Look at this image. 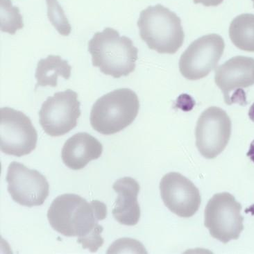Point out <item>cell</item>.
<instances>
[{
	"instance_id": "1",
	"label": "cell",
	"mask_w": 254,
	"mask_h": 254,
	"mask_svg": "<svg viewBox=\"0 0 254 254\" xmlns=\"http://www.w3.org/2000/svg\"><path fill=\"white\" fill-rule=\"evenodd\" d=\"M107 206L98 200L88 202L78 194L57 196L49 208V223L56 231L66 237H78L77 243L90 252H96L104 240V228L99 221L107 218Z\"/></svg>"
},
{
	"instance_id": "2",
	"label": "cell",
	"mask_w": 254,
	"mask_h": 254,
	"mask_svg": "<svg viewBox=\"0 0 254 254\" xmlns=\"http://www.w3.org/2000/svg\"><path fill=\"white\" fill-rule=\"evenodd\" d=\"M93 65L101 72L119 79L129 75L136 66L138 50L127 36H120L113 28L96 32L88 43Z\"/></svg>"
},
{
	"instance_id": "3",
	"label": "cell",
	"mask_w": 254,
	"mask_h": 254,
	"mask_svg": "<svg viewBox=\"0 0 254 254\" xmlns=\"http://www.w3.org/2000/svg\"><path fill=\"white\" fill-rule=\"evenodd\" d=\"M137 27L142 41L158 53L174 55L184 43L185 35L180 17L159 3L140 12Z\"/></svg>"
},
{
	"instance_id": "4",
	"label": "cell",
	"mask_w": 254,
	"mask_h": 254,
	"mask_svg": "<svg viewBox=\"0 0 254 254\" xmlns=\"http://www.w3.org/2000/svg\"><path fill=\"white\" fill-rule=\"evenodd\" d=\"M140 109L136 93L129 88H120L101 97L90 111L93 129L102 135L121 131L135 121Z\"/></svg>"
},
{
	"instance_id": "5",
	"label": "cell",
	"mask_w": 254,
	"mask_h": 254,
	"mask_svg": "<svg viewBox=\"0 0 254 254\" xmlns=\"http://www.w3.org/2000/svg\"><path fill=\"white\" fill-rule=\"evenodd\" d=\"M242 206L232 194L217 193L207 203L204 225L215 239L224 244L238 240L244 229Z\"/></svg>"
},
{
	"instance_id": "6",
	"label": "cell",
	"mask_w": 254,
	"mask_h": 254,
	"mask_svg": "<svg viewBox=\"0 0 254 254\" xmlns=\"http://www.w3.org/2000/svg\"><path fill=\"white\" fill-rule=\"evenodd\" d=\"M38 133L30 118L9 107L0 109V149L9 156L30 154L36 147Z\"/></svg>"
},
{
	"instance_id": "7",
	"label": "cell",
	"mask_w": 254,
	"mask_h": 254,
	"mask_svg": "<svg viewBox=\"0 0 254 254\" xmlns=\"http://www.w3.org/2000/svg\"><path fill=\"white\" fill-rule=\"evenodd\" d=\"M80 106L78 94L72 90L56 93L42 104L38 114L40 125L50 136L65 135L77 126Z\"/></svg>"
},
{
	"instance_id": "8",
	"label": "cell",
	"mask_w": 254,
	"mask_h": 254,
	"mask_svg": "<svg viewBox=\"0 0 254 254\" xmlns=\"http://www.w3.org/2000/svg\"><path fill=\"white\" fill-rule=\"evenodd\" d=\"M224 48L225 43L220 35L210 34L200 37L182 54L179 70L184 77L190 81L203 79L216 68Z\"/></svg>"
},
{
	"instance_id": "9",
	"label": "cell",
	"mask_w": 254,
	"mask_h": 254,
	"mask_svg": "<svg viewBox=\"0 0 254 254\" xmlns=\"http://www.w3.org/2000/svg\"><path fill=\"white\" fill-rule=\"evenodd\" d=\"M231 121L226 111L211 107L201 114L195 128L196 145L200 154L213 159L227 147L231 135Z\"/></svg>"
},
{
	"instance_id": "10",
	"label": "cell",
	"mask_w": 254,
	"mask_h": 254,
	"mask_svg": "<svg viewBox=\"0 0 254 254\" xmlns=\"http://www.w3.org/2000/svg\"><path fill=\"white\" fill-rule=\"evenodd\" d=\"M6 181L12 199L21 206H42L50 193L45 176L17 162H12L8 166Z\"/></svg>"
},
{
	"instance_id": "11",
	"label": "cell",
	"mask_w": 254,
	"mask_h": 254,
	"mask_svg": "<svg viewBox=\"0 0 254 254\" xmlns=\"http://www.w3.org/2000/svg\"><path fill=\"white\" fill-rule=\"evenodd\" d=\"M215 82L228 105H246L243 89L254 85V59L243 56L229 59L215 70Z\"/></svg>"
},
{
	"instance_id": "12",
	"label": "cell",
	"mask_w": 254,
	"mask_h": 254,
	"mask_svg": "<svg viewBox=\"0 0 254 254\" xmlns=\"http://www.w3.org/2000/svg\"><path fill=\"white\" fill-rule=\"evenodd\" d=\"M160 190L165 206L179 217L189 218L199 210L201 202L199 190L178 172H170L163 176Z\"/></svg>"
},
{
	"instance_id": "13",
	"label": "cell",
	"mask_w": 254,
	"mask_h": 254,
	"mask_svg": "<svg viewBox=\"0 0 254 254\" xmlns=\"http://www.w3.org/2000/svg\"><path fill=\"white\" fill-rule=\"evenodd\" d=\"M103 145L96 137L88 133H78L67 139L62 150L64 164L73 170L83 169L90 161L98 159Z\"/></svg>"
},
{
	"instance_id": "14",
	"label": "cell",
	"mask_w": 254,
	"mask_h": 254,
	"mask_svg": "<svg viewBox=\"0 0 254 254\" xmlns=\"http://www.w3.org/2000/svg\"><path fill=\"white\" fill-rule=\"evenodd\" d=\"M113 189L118 193L112 214L120 224L135 226L140 218V208L137 195L140 187L138 182L130 177H124L116 181Z\"/></svg>"
},
{
	"instance_id": "15",
	"label": "cell",
	"mask_w": 254,
	"mask_h": 254,
	"mask_svg": "<svg viewBox=\"0 0 254 254\" xmlns=\"http://www.w3.org/2000/svg\"><path fill=\"white\" fill-rule=\"evenodd\" d=\"M72 67L67 61L62 59L60 56L50 55L46 59H41L38 63L35 73L36 83L35 89L38 87H57L59 76L69 79Z\"/></svg>"
},
{
	"instance_id": "16",
	"label": "cell",
	"mask_w": 254,
	"mask_h": 254,
	"mask_svg": "<svg viewBox=\"0 0 254 254\" xmlns=\"http://www.w3.org/2000/svg\"><path fill=\"white\" fill-rule=\"evenodd\" d=\"M229 36L240 50L254 52V14H241L235 17L229 27Z\"/></svg>"
},
{
	"instance_id": "17",
	"label": "cell",
	"mask_w": 254,
	"mask_h": 254,
	"mask_svg": "<svg viewBox=\"0 0 254 254\" xmlns=\"http://www.w3.org/2000/svg\"><path fill=\"white\" fill-rule=\"evenodd\" d=\"M23 27L18 7L13 6L10 0H1V31L13 35Z\"/></svg>"
},
{
	"instance_id": "18",
	"label": "cell",
	"mask_w": 254,
	"mask_h": 254,
	"mask_svg": "<svg viewBox=\"0 0 254 254\" xmlns=\"http://www.w3.org/2000/svg\"><path fill=\"white\" fill-rule=\"evenodd\" d=\"M48 16L52 25L64 36H69L72 30L64 10L57 0H46Z\"/></svg>"
},
{
	"instance_id": "19",
	"label": "cell",
	"mask_w": 254,
	"mask_h": 254,
	"mask_svg": "<svg viewBox=\"0 0 254 254\" xmlns=\"http://www.w3.org/2000/svg\"><path fill=\"white\" fill-rule=\"evenodd\" d=\"M147 254L140 242L130 238H122L115 241L108 249L107 254Z\"/></svg>"
},
{
	"instance_id": "20",
	"label": "cell",
	"mask_w": 254,
	"mask_h": 254,
	"mask_svg": "<svg viewBox=\"0 0 254 254\" xmlns=\"http://www.w3.org/2000/svg\"><path fill=\"white\" fill-rule=\"evenodd\" d=\"M194 3H201L203 6H217L223 2L224 0H193Z\"/></svg>"
},
{
	"instance_id": "21",
	"label": "cell",
	"mask_w": 254,
	"mask_h": 254,
	"mask_svg": "<svg viewBox=\"0 0 254 254\" xmlns=\"http://www.w3.org/2000/svg\"><path fill=\"white\" fill-rule=\"evenodd\" d=\"M247 156L254 163V140L252 141L251 144H250V149H249Z\"/></svg>"
},
{
	"instance_id": "22",
	"label": "cell",
	"mask_w": 254,
	"mask_h": 254,
	"mask_svg": "<svg viewBox=\"0 0 254 254\" xmlns=\"http://www.w3.org/2000/svg\"><path fill=\"white\" fill-rule=\"evenodd\" d=\"M249 116H250V118H251L252 121L254 122V104L253 106L251 107L250 110V114H249Z\"/></svg>"
},
{
	"instance_id": "23",
	"label": "cell",
	"mask_w": 254,
	"mask_h": 254,
	"mask_svg": "<svg viewBox=\"0 0 254 254\" xmlns=\"http://www.w3.org/2000/svg\"><path fill=\"white\" fill-rule=\"evenodd\" d=\"M252 1H253V3H254V0H252Z\"/></svg>"
}]
</instances>
